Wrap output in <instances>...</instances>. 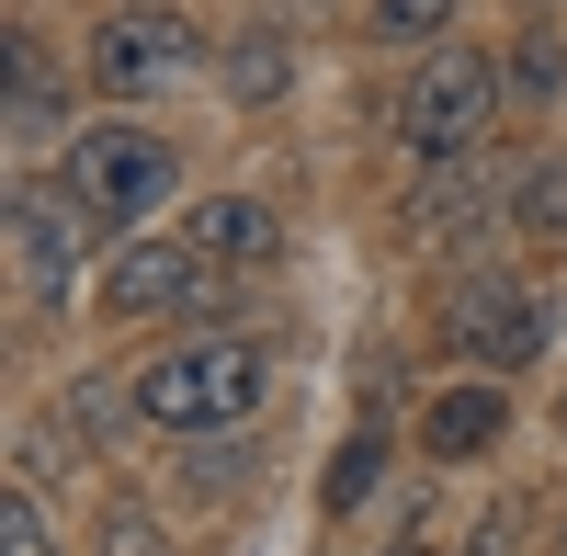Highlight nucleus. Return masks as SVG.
Returning a JSON list of instances; mask_svg holds the SVG:
<instances>
[{
	"label": "nucleus",
	"instance_id": "nucleus-1",
	"mask_svg": "<svg viewBox=\"0 0 567 556\" xmlns=\"http://www.w3.org/2000/svg\"><path fill=\"white\" fill-rule=\"evenodd\" d=\"M261 398H272V341L250 330H182L125 375V409L148 432H239Z\"/></svg>",
	"mask_w": 567,
	"mask_h": 556
},
{
	"label": "nucleus",
	"instance_id": "nucleus-2",
	"mask_svg": "<svg viewBox=\"0 0 567 556\" xmlns=\"http://www.w3.org/2000/svg\"><path fill=\"white\" fill-rule=\"evenodd\" d=\"M171 182H182V159H171L159 125H80L58 148V205L91 239H103V227H148L171 205Z\"/></svg>",
	"mask_w": 567,
	"mask_h": 556
},
{
	"label": "nucleus",
	"instance_id": "nucleus-3",
	"mask_svg": "<svg viewBox=\"0 0 567 556\" xmlns=\"http://www.w3.org/2000/svg\"><path fill=\"white\" fill-rule=\"evenodd\" d=\"M80 69H91V91H114V103H148V91H182L205 69V34H194L182 0H114V12L80 34Z\"/></svg>",
	"mask_w": 567,
	"mask_h": 556
},
{
	"label": "nucleus",
	"instance_id": "nucleus-4",
	"mask_svg": "<svg viewBox=\"0 0 567 556\" xmlns=\"http://www.w3.org/2000/svg\"><path fill=\"white\" fill-rule=\"evenodd\" d=\"M488 103H499V69H488V58H465V45H432V58L398 80V103H386V114H398V136H409L420 159H454L465 136L488 125Z\"/></svg>",
	"mask_w": 567,
	"mask_h": 556
},
{
	"label": "nucleus",
	"instance_id": "nucleus-5",
	"mask_svg": "<svg viewBox=\"0 0 567 556\" xmlns=\"http://www.w3.org/2000/svg\"><path fill=\"white\" fill-rule=\"evenodd\" d=\"M443 330H454V352H465V363L511 375V363H534V352H545L556 307H545V285H534V272H477V285L443 307Z\"/></svg>",
	"mask_w": 567,
	"mask_h": 556
},
{
	"label": "nucleus",
	"instance_id": "nucleus-6",
	"mask_svg": "<svg viewBox=\"0 0 567 556\" xmlns=\"http://www.w3.org/2000/svg\"><path fill=\"white\" fill-rule=\"evenodd\" d=\"M216 285H227V272H216V261H205V250L171 227V239H136V250L114 261L103 307H114V318H171V307H205Z\"/></svg>",
	"mask_w": 567,
	"mask_h": 556
},
{
	"label": "nucleus",
	"instance_id": "nucleus-7",
	"mask_svg": "<svg viewBox=\"0 0 567 556\" xmlns=\"http://www.w3.org/2000/svg\"><path fill=\"white\" fill-rule=\"evenodd\" d=\"M499 432H511V398H499V375L432 387V409H420V454H432V466H477V454H499Z\"/></svg>",
	"mask_w": 567,
	"mask_h": 556
},
{
	"label": "nucleus",
	"instance_id": "nucleus-8",
	"mask_svg": "<svg viewBox=\"0 0 567 556\" xmlns=\"http://www.w3.org/2000/svg\"><path fill=\"white\" fill-rule=\"evenodd\" d=\"M80 239H91V227H80L58 194H12V272H23V296H34V307H58V296H69Z\"/></svg>",
	"mask_w": 567,
	"mask_h": 556
},
{
	"label": "nucleus",
	"instance_id": "nucleus-9",
	"mask_svg": "<svg viewBox=\"0 0 567 556\" xmlns=\"http://www.w3.org/2000/svg\"><path fill=\"white\" fill-rule=\"evenodd\" d=\"M182 239H194L216 272H272L284 261V216L261 194H205L194 216H182Z\"/></svg>",
	"mask_w": 567,
	"mask_h": 556
},
{
	"label": "nucleus",
	"instance_id": "nucleus-10",
	"mask_svg": "<svg viewBox=\"0 0 567 556\" xmlns=\"http://www.w3.org/2000/svg\"><path fill=\"white\" fill-rule=\"evenodd\" d=\"M374 488H386V432H352L329 454V477H318V512H363Z\"/></svg>",
	"mask_w": 567,
	"mask_h": 556
},
{
	"label": "nucleus",
	"instance_id": "nucleus-11",
	"mask_svg": "<svg viewBox=\"0 0 567 556\" xmlns=\"http://www.w3.org/2000/svg\"><path fill=\"white\" fill-rule=\"evenodd\" d=\"M0 556H58V523H45L34 477H12V500H0Z\"/></svg>",
	"mask_w": 567,
	"mask_h": 556
},
{
	"label": "nucleus",
	"instance_id": "nucleus-12",
	"mask_svg": "<svg viewBox=\"0 0 567 556\" xmlns=\"http://www.w3.org/2000/svg\"><path fill=\"white\" fill-rule=\"evenodd\" d=\"M511 216L523 227H567V148L534 159V171H511Z\"/></svg>",
	"mask_w": 567,
	"mask_h": 556
},
{
	"label": "nucleus",
	"instance_id": "nucleus-13",
	"mask_svg": "<svg viewBox=\"0 0 567 556\" xmlns=\"http://www.w3.org/2000/svg\"><path fill=\"white\" fill-rule=\"evenodd\" d=\"M363 23L386 34V45H443V23H454V0H363Z\"/></svg>",
	"mask_w": 567,
	"mask_h": 556
},
{
	"label": "nucleus",
	"instance_id": "nucleus-14",
	"mask_svg": "<svg viewBox=\"0 0 567 556\" xmlns=\"http://www.w3.org/2000/svg\"><path fill=\"white\" fill-rule=\"evenodd\" d=\"M284 69H296L284 45H239V58H227V80H239V103H272V91H284Z\"/></svg>",
	"mask_w": 567,
	"mask_h": 556
},
{
	"label": "nucleus",
	"instance_id": "nucleus-15",
	"mask_svg": "<svg viewBox=\"0 0 567 556\" xmlns=\"http://www.w3.org/2000/svg\"><path fill=\"white\" fill-rule=\"evenodd\" d=\"M103 556H171V545H159V523H136V512H114V523H103Z\"/></svg>",
	"mask_w": 567,
	"mask_h": 556
},
{
	"label": "nucleus",
	"instance_id": "nucleus-16",
	"mask_svg": "<svg viewBox=\"0 0 567 556\" xmlns=\"http://www.w3.org/2000/svg\"><path fill=\"white\" fill-rule=\"evenodd\" d=\"M511 80H523V91H556V45H545V34H523V58H511Z\"/></svg>",
	"mask_w": 567,
	"mask_h": 556
},
{
	"label": "nucleus",
	"instance_id": "nucleus-17",
	"mask_svg": "<svg viewBox=\"0 0 567 556\" xmlns=\"http://www.w3.org/2000/svg\"><path fill=\"white\" fill-rule=\"evenodd\" d=\"M386 556H420V545H386Z\"/></svg>",
	"mask_w": 567,
	"mask_h": 556
},
{
	"label": "nucleus",
	"instance_id": "nucleus-18",
	"mask_svg": "<svg viewBox=\"0 0 567 556\" xmlns=\"http://www.w3.org/2000/svg\"><path fill=\"white\" fill-rule=\"evenodd\" d=\"M477 556H499V545H477Z\"/></svg>",
	"mask_w": 567,
	"mask_h": 556
}]
</instances>
